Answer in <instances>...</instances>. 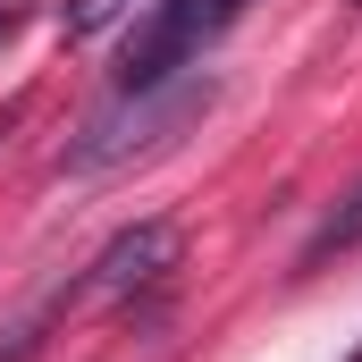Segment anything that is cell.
Wrapping results in <instances>:
<instances>
[{"mask_svg": "<svg viewBox=\"0 0 362 362\" xmlns=\"http://www.w3.org/2000/svg\"><path fill=\"white\" fill-rule=\"evenodd\" d=\"M85 295H93V270H59V278H42V286H34V295H25V303L0 320V362H34V354H42V337H51V329H59V320H68Z\"/></svg>", "mask_w": 362, "mask_h": 362, "instance_id": "4", "label": "cell"}, {"mask_svg": "<svg viewBox=\"0 0 362 362\" xmlns=\"http://www.w3.org/2000/svg\"><path fill=\"white\" fill-rule=\"evenodd\" d=\"M127 8H135V0H68V8H59V25L85 42V34H101V25H118Z\"/></svg>", "mask_w": 362, "mask_h": 362, "instance_id": "6", "label": "cell"}, {"mask_svg": "<svg viewBox=\"0 0 362 362\" xmlns=\"http://www.w3.org/2000/svg\"><path fill=\"white\" fill-rule=\"evenodd\" d=\"M177 219H135V228H118L101 253H93V295H135V286H160V278L177 270Z\"/></svg>", "mask_w": 362, "mask_h": 362, "instance_id": "3", "label": "cell"}, {"mask_svg": "<svg viewBox=\"0 0 362 362\" xmlns=\"http://www.w3.org/2000/svg\"><path fill=\"white\" fill-rule=\"evenodd\" d=\"M253 0H152L118 51V93H144V85H169L202 59V42H219Z\"/></svg>", "mask_w": 362, "mask_h": 362, "instance_id": "2", "label": "cell"}, {"mask_svg": "<svg viewBox=\"0 0 362 362\" xmlns=\"http://www.w3.org/2000/svg\"><path fill=\"white\" fill-rule=\"evenodd\" d=\"M17 25H25V8H0V42H8V34H17Z\"/></svg>", "mask_w": 362, "mask_h": 362, "instance_id": "7", "label": "cell"}, {"mask_svg": "<svg viewBox=\"0 0 362 362\" xmlns=\"http://www.w3.org/2000/svg\"><path fill=\"white\" fill-rule=\"evenodd\" d=\"M354 245H362V177L346 185V202H337V211H329V219L312 228V245H303V262H329V253H354Z\"/></svg>", "mask_w": 362, "mask_h": 362, "instance_id": "5", "label": "cell"}, {"mask_svg": "<svg viewBox=\"0 0 362 362\" xmlns=\"http://www.w3.org/2000/svg\"><path fill=\"white\" fill-rule=\"evenodd\" d=\"M8 118H17V110H0V127H8Z\"/></svg>", "mask_w": 362, "mask_h": 362, "instance_id": "8", "label": "cell"}, {"mask_svg": "<svg viewBox=\"0 0 362 362\" xmlns=\"http://www.w3.org/2000/svg\"><path fill=\"white\" fill-rule=\"evenodd\" d=\"M354 8H362V0H354Z\"/></svg>", "mask_w": 362, "mask_h": 362, "instance_id": "10", "label": "cell"}, {"mask_svg": "<svg viewBox=\"0 0 362 362\" xmlns=\"http://www.w3.org/2000/svg\"><path fill=\"white\" fill-rule=\"evenodd\" d=\"M354 362H362V346H354Z\"/></svg>", "mask_w": 362, "mask_h": 362, "instance_id": "9", "label": "cell"}, {"mask_svg": "<svg viewBox=\"0 0 362 362\" xmlns=\"http://www.w3.org/2000/svg\"><path fill=\"white\" fill-rule=\"evenodd\" d=\"M211 101H219V85H211L202 68H185V76H169V85H144V93H118L110 110H93L85 127L68 135L59 177H101V169H118V160L169 144V135H185V127L211 110Z\"/></svg>", "mask_w": 362, "mask_h": 362, "instance_id": "1", "label": "cell"}]
</instances>
